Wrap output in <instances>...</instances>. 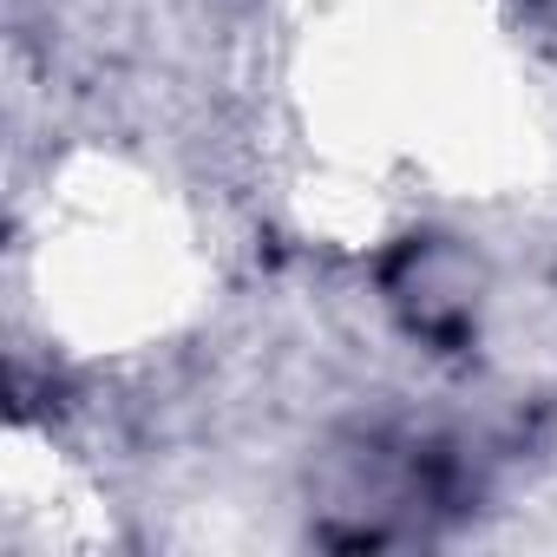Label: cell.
I'll list each match as a JSON object with an SVG mask.
<instances>
[{
	"instance_id": "cell-1",
	"label": "cell",
	"mask_w": 557,
	"mask_h": 557,
	"mask_svg": "<svg viewBox=\"0 0 557 557\" xmlns=\"http://www.w3.org/2000/svg\"><path fill=\"white\" fill-rule=\"evenodd\" d=\"M446 511H459V472L440 446L361 440L355 453L335 459L322 537L329 544H394V537H420Z\"/></svg>"
},
{
	"instance_id": "cell-2",
	"label": "cell",
	"mask_w": 557,
	"mask_h": 557,
	"mask_svg": "<svg viewBox=\"0 0 557 557\" xmlns=\"http://www.w3.org/2000/svg\"><path fill=\"white\" fill-rule=\"evenodd\" d=\"M394 309L407 315L413 335L453 342L472 322V283H466V262L440 243H413L394 269Z\"/></svg>"
}]
</instances>
